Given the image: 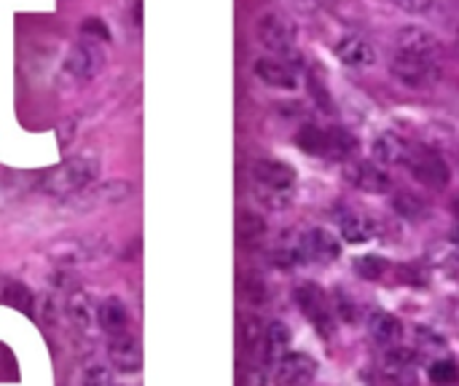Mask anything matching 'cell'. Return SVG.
Listing matches in <instances>:
<instances>
[{"instance_id":"1","label":"cell","mask_w":459,"mask_h":386,"mask_svg":"<svg viewBox=\"0 0 459 386\" xmlns=\"http://www.w3.org/2000/svg\"><path fill=\"white\" fill-rule=\"evenodd\" d=\"M100 172V161L91 156H73L65 159L62 164H56L54 169H48L40 180L43 193L56 196V199H67V196H78L83 193Z\"/></svg>"},{"instance_id":"2","label":"cell","mask_w":459,"mask_h":386,"mask_svg":"<svg viewBox=\"0 0 459 386\" xmlns=\"http://www.w3.org/2000/svg\"><path fill=\"white\" fill-rule=\"evenodd\" d=\"M250 175H253L258 199L266 202V207L280 210L293 199L299 177L290 164L277 161V159H258V161H253Z\"/></svg>"},{"instance_id":"3","label":"cell","mask_w":459,"mask_h":386,"mask_svg":"<svg viewBox=\"0 0 459 386\" xmlns=\"http://www.w3.org/2000/svg\"><path fill=\"white\" fill-rule=\"evenodd\" d=\"M255 35L261 40V46L266 51H272L277 59H290L296 56V43H299V30L293 24L290 16L280 13V11H269L258 19L255 24Z\"/></svg>"},{"instance_id":"4","label":"cell","mask_w":459,"mask_h":386,"mask_svg":"<svg viewBox=\"0 0 459 386\" xmlns=\"http://www.w3.org/2000/svg\"><path fill=\"white\" fill-rule=\"evenodd\" d=\"M390 73L406 89L422 91V89H430L441 78V59H430V56H420V54L395 48V54L390 59Z\"/></svg>"},{"instance_id":"5","label":"cell","mask_w":459,"mask_h":386,"mask_svg":"<svg viewBox=\"0 0 459 386\" xmlns=\"http://www.w3.org/2000/svg\"><path fill=\"white\" fill-rule=\"evenodd\" d=\"M62 67L75 83H91L105 70V48L94 38H81L67 48Z\"/></svg>"},{"instance_id":"6","label":"cell","mask_w":459,"mask_h":386,"mask_svg":"<svg viewBox=\"0 0 459 386\" xmlns=\"http://www.w3.org/2000/svg\"><path fill=\"white\" fill-rule=\"evenodd\" d=\"M406 167H409L411 177L417 183H422L425 188L441 191L452 183V167L446 164V159L438 150H433L428 145H414Z\"/></svg>"},{"instance_id":"7","label":"cell","mask_w":459,"mask_h":386,"mask_svg":"<svg viewBox=\"0 0 459 386\" xmlns=\"http://www.w3.org/2000/svg\"><path fill=\"white\" fill-rule=\"evenodd\" d=\"M301 314L312 322V328L323 336V339H333L336 336V320L328 304V296L317 287V285H299L293 293Z\"/></svg>"},{"instance_id":"8","label":"cell","mask_w":459,"mask_h":386,"mask_svg":"<svg viewBox=\"0 0 459 386\" xmlns=\"http://www.w3.org/2000/svg\"><path fill=\"white\" fill-rule=\"evenodd\" d=\"M134 185L124 183V180H108L100 185H89L83 193H78L70 204L73 210H97V207H108V204H121L132 196Z\"/></svg>"},{"instance_id":"9","label":"cell","mask_w":459,"mask_h":386,"mask_svg":"<svg viewBox=\"0 0 459 386\" xmlns=\"http://www.w3.org/2000/svg\"><path fill=\"white\" fill-rule=\"evenodd\" d=\"M301 258L312 261V263H333L342 258V242L323 226L309 228L301 236Z\"/></svg>"},{"instance_id":"10","label":"cell","mask_w":459,"mask_h":386,"mask_svg":"<svg viewBox=\"0 0 459 386\" xmlns=\"http://www.w3.org/2000/svg\"><path fill=\"white\" fill-rule=\"evenodd\" d=\"M255 78L269 86V89H280V91H293L299 89V73L290 67V62L277 59V56H261L253 64Z\"/></svg>"},{"instance_id":"11","label":"cell","mask_w":459,"mask_h":386,"mask_svg":"<svg viewBox=\"0 0 459 386\" xmlns=\"http://www.w3.org/2000/svg\"><path fill=\"white\" fill-rule=\"evenodd\" d=\"M336 56L342 59V64L347 67H355V70H363V67H371L377 62V51L374 46L363 38V35H355V32H347L336 40L333 46Z\"/></svg>"},{"instance_id":"12","label":"cell","mask_w":459,"mask_h":386,"mask_svg":"<svg viewBox=\"0 0 459 386\" xmlns=\"http://www.w3.org/2000/svg\"><path fill=\"white\" fill-rule=\"evenodd\" d=\"M344 177L358 188V191H366V193H387L390 191V177L382 167H377L374 161H355V164H347V172Z\"/></svg>"},{"instance_id":"13","label":"cell","mask_w":459,"mask_h":386,"mask_svg":"<svg viewBox=\"0 0 459 386\" xmlns=\"http://www.w3.org/2000/svg\"><path fill=\"white\" fill-rule=\"evenodd\" d=\"M411 142L406 137H401L398 132H382L377 134L371 150H374V159L385 167H403L411 156Z\"/></svg>"},{"instance_id":"14","label":"cell","mask_w":459,"mask_h":386,"mask_svg":"<svg viewBox=\"0 0 459 386\" xmlns=\"http://www.w3.org/2000/svg\"><path fill=\"white\" fill-rule=\"evenodd\" d=\"M315 373H317V363H315V357H309L304 352H288L277 365L280 382L288 386L309 384L315 379Z\"/></svg>"},{"instance_id":"15","label":"cell","mask_w":459,"mask_h":386,"mask_svg":"<svg viewBox=\"0 0 459 386\" xmlns=\"http://www.w3.org/2000/svg\"><path fill=\"white\" fill-rule=\"evenodd\" d=\"M395 48L420 54V56H430V59H441V43L425 27H403L395 38Z\"/></svg>"},{"instance_id":"16","label":"cell","mask_w":459,"mask_h":386,"mask_svg":"<svg viewBox=\"0 0 459 386\" xmlns=\"http://www.w3.org/2000/svg\"><path fill=\"white\" fill-rule=\"evenodd\" d=\"M108 357H110V365H116L124 373H137L140 363H143V352H140L137 339L126 336V333L113 336V341L108 347Z\"/></svg>"},{"instance_id":"17","label":"cell","mask_w":459,"mask_h":386,"mask_svg":"<svg viewBox=\"0 0 459 386\" xmlns=\"http://www.w3.org/2000/svg\"><path fill=\"white\" fill-rule=\"evenodd\" d=\"M368 333L379 347L395 349L403 341V322L390 312H374L368 317Z\"/></svg>"},{"instance_id":"18","label":"cell","mask_w":459,"mask_h":386,"mask_svg":"<svg viewBox=\"0 0 459 386\" xmlns=\"http://www.w3.org/2000/svg\"><path fill=\"white\" fill-rule=\"evenodd\" d=\"M97 320L100 328L110 336H121L129 328V312L121 298H105L97 309Z\"/></svg>"},{"instance_id":"19","label":"cell","mask_w":459,"mask_h":386,"mask_svg":"<svg viewBox=\"0 0 459 386\" xmlns=\"http://www.w3.org/2000/svg\"><path fill=\"white\" fill-rule=\"evenodd\" d=\"M339 228H342V236L347 244H366L377 236V223L360 212H347L342 215L339 220Z\"/></svg>"},{"instance_id":"20","label":"cell","mask_w":459,"mask_h":386,"mask_svg":"<svg viewBox=\"0 0 459 386\" xmlns=\"http://www.w3.org/2000/svg\"><path fill=\"white\" fill-rule=\"evenodd\" d=\"M414 365H417L414 352L401 349V347H395V349L385 357V371H387L390 382H395V384L401 386L414 384Z\"/></svg>"},{"instance_id":"21","label":"cell","mask_w":459,"mask_h":386,"mask_svg":"<svg viewBox=\"0 0 459 386\" xmlns=\"http://www.w3.org/2000/svg\"><path fill=\"white\" fill-rule=\"evenodd\" d=\"M296 145L309 156H331V129H320L315 124H307L299 129Z\"/></svg>"},{"instance_id":"22","label":"cell","mask_w":459,"mask_h":386,"mask_svg":"<svg viewBox=\"0 0 459 386\" xmlns=\"http://www.w3.org/2000/svg\"><path fill=\"white\" fill-rule=\"evenodd\" d=\"M0 301L8 304L11 309H19L27 317H32V312H35V298H32L30 287L16 279H8L0 285Z\"/></svg>"},{"instance_id":"23","label":"cell","mask_w":459,"mask_h":386,"mask_svg":"<svg viewBox=\"0 0 459 386\" xmlns=\"http://www.w3.org/2000/svg\"><path fill=\"white\" fill-rule=\"evenodd\" d=\"M393 210H395L401 218L411 220V223L428 218V204H425L422 199H417L414 193H409V191H398V193L393 196Z\"/></svg>"},{"instance_id":"24","label":"cell","mask_w":459,"mask_h":386,"mask_svg":"<svg viewBox=\"0 0 459 386\" xmlns=\"http://www.w3.org/2000/svg\"><path fill=\"white\" fill-rule=\"evenodd\" d=\"M237 234L242 244H258L266 236V220L255 212H242L237 220Z\"/></svg>"},{"instance_id":"25","label":"cell","mask_w":459,"mask_h":386,"mask_svg":"<svg viewBox=\"0 0 459 386\" xmlns=\"http://www.w3.org/2000/svg\"><path fill=\"white\" fill-rule=\"evenodd\" d=\"M428 379L433 386H457L459 384V365L455 360H436L428 368Z\"/></svg>"},{"instance_id":"26","label":"cell","mask_w":459,"mask_h":386,"mask_svg":"<svg viewBox=\"0 0 459 386\" xmlns=\"http://www.w3.org/2000/svg\"><path fill=\"white\" fill-rule=\"evenodd\" d=\"M387 269L390 266H387V261L382 255H360V258H355V271H358L360 279H368V282L382 279L387 274Z\"/></svg>"},{"instance_id":"27","label":"cell","mask_w":459,"mask_h":386,"mask_svg":"<svg viewBox=\"0 0 459 386\" xmlns=\"http://www.w3.org/2000/svg\"><path fill=\"white\" fill-rule=\"evenodd\" d=\"M355 148H358V140L347 129H342V126L331 129V156L333 159H350Z\"/></svg>"},{"instance_id":"28","label":"cell","mask_w":459,"mask_h":386,"mask_svg":"<svg viewBox=\"0 0 459 386\" xmlns=\"http://www.w3.org/2000/svg\"><path fill=\"white\" fill-rule=\"evenodd\" d=\"M67 314H70V320H73L78 328H89V322H91V304H89V296L75 293V296L67 301Z\"/></svg>"},{"instance_id":"29","label":"cell","mask_w":459,"mask_h":386,"mask_svg":"<svg viewBox=\"0 0 459 386\" xmlns=\"http://www.w3.org/2000/svg\"><path fill=\"white\" fill-rule=\"evenodd\" d=\"M288 347H290V330H288V325L272 322L266 328V349L277 355V352H288Z\"/></svg>"},{"instance_id":"30","label":"cell","mask_w":459,"mask_h":386,"mask_svg":"<svg viewBox=\"0 0 459 386\" xmlns=\"http://www.w3.org/2000/svg\"><path fill=\"white\" fill-rule=\"evenodd\" d=\"M83 386H113V376H110V368L108 365H91L83 371Z\"/></svg>"},{"instance_id":"31","label":"cell","mask_w":459,"mask_h":386,"mask_svg":"<svg viewBox=\"0 0 459 386\" xmlns=\"http://www.w3.org/2000/svg\"><path fill=\"white\" fill-rule=\"evenodd\" d=\"M336 312H339L342 322H347V325L358 322V306H355V301L344 290H336Z\"/></svg>"},{"instance_id":"32","label":"cell","mask_w":459,"mask_h":386,"mask_svg":"<svg viewBox=\"0 0 459 386\" xmlns=\"http://www.w3.org/2000/svg\"><path fill=\"white\" fill-rule=\"evenodd\" d=\"M81 32H83V38H91L94 35V40H110V30H108V24L102 21V19H86L83 24H81Z\"/></svg>"},{"instance_id":"33","label":"cell","mask_w":459,"mask_h":386,"mask_svg":"<svg viewBox=\"0 0 459 386\" xmlns=\"http://www.w3.org/2000/svg\"><path fill=\"white\" fill-rule=\"evenodd\" d=\"M245 296H247L253 304H264V301H266V285H264L261 279L250 277V279H245Z\"/></svg>"},{"instance_id":"34","label":"cell","mask_w":459,"mask_h":386,"mask_svg":"<svg viewBox=\"0 0 459 386\" xmlns=\"http://www.w3.org/2000/svg\"><path fill=\"white\" fill-rule=\"evenodd\" d=\"M401 11H406V13H428L430 8H433V0H393Z\"/></svg>"},{"instance_id":"35","label":"cell","mask_w":459,"mask_h":386,"mask_svg":"<svg viewBox=\"0 0 459 386\" xmlns=\"http://www.w3.org/2000/svg\"><path fill=\"white\" fill-rule=\"evenodd\" d=\"M309 91H312V94H315V99L323 105V110H328V113L333 110V99H328V97H325V89H323V83H320V81L309 78Z\"/></svg>"},{"instance_id":"36","label":"cell","mask_w":459,"mask_h":386,"mask_svg":"<svg viewBox=\"0 0 459 386\" xmlns=\"http://www.w3.org/2000/svg\"><path fill=\"white\" fill-rule=\"evenodd\" d=\"M455 242L459 244V223H457V231H455Z\"/></svg>"},{"instance_id":"37","label":"cell","mask_w":459,"mask_h":386,"mask_svg":"<svg viewBox=\"0 0 459 386\" xmlns=\"http://www.w3.org/2000/svg\"><path fill=\"white\" fill-rule=\"evenodd\" d=\"M457 46H459V35H457Z\"/></svg>"}]
</instances>
